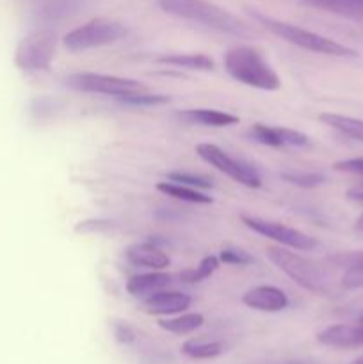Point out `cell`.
<instances>
[{
  "label": "cell",
  "mask_w": 363,
  "mask_h": 364,
  "mask_svg": "<svg viewBox=\"0 0 363 364\" xmlns=\"http://www.w3.org/2000/svg\"><path fill=\"white\" fill-rule=\"evenodd\" d=\"M157 6L171 16L199 23L203 27L221 32V34L241 39H251L260 36L258 31L253 28L251 25L209 0H157Z\"/></svg>",
  "instance_id": "1"
},
{
  "label": "cell",
  "mask_w": 363,
  "mask_h": 364,
  "mask_svg": "<svg viewBox=\"0 0 363 364\" xmlns=\"http://www.w3.org/2000/svg\"><path fill=\"white\" fill-rule=\"evenodd\" d=\"M248 13L249 16H251L253 20L258 21L263 28L273 32L278 38L285 39V41L290 43V45L299 46V48L331 57H349V59L358 57L356 50L349 48V46L342 45V43L338 41H333V39L326 38V36H320L317 34V32L308 31V28L299 27V25L288 23V21L276 20V18L258 13L256 9H248Z\"/></svg>",
  "instance_id": "2"
},
{
  "label": "cell",
  "mask_w": 363,
  "mask_h": 364,
  "mask_svg": "<svg viewBox=\"0 0 363 364\" xmlns=\"http://www.w3.org/2000/svg\"><path fill=\"white\" fill-rule=\"evenodd\" d=\"M224 70L233 80L260 91H278L281 80L262 53L253 46H235L224 53Z\"/></svg>",
  "instance_id": "3"
},
{
  "label": "cell",
  "mask_w": 363,
  "mask_h": 364,
  "mask_svg": "<svg viewBox=\"0 0 363 364\" xmlns=\"http://www.w3.org/2000/svg\"><path fill=\"white\" fill-rule=\"evenodd\" d=\"M267 258L281 270L287 274L292 281L299 284L305 290L313 291L319 295H330V284H327L326 276L322 270L310 262L305 256L290 251L285 247H267Z\"/></svg>",
  "instance_id": "4"
},
{
  "label": "cell",
  "mask_w": 363,
  "mask_h": 364,
  "mask_svg": "<svg viewBox=\"0 0 363 364\" xmlns=\"http://www.w3.org/2000/svg\"><path fill=\"white\" fill-rule=\"evenodd\" d=\"M127 34V27L121 21L110 18H95L68 32L63 43L70 52H85V50L112 45Z\"/></svg>",
  "instance_id": "5"
},
{
  "label": "cell",
  "mask_w": 363,
  "mask_h": 364,
  "mask_svg": "<svg viewBox=\"0 0 363 364\" xmlns=\"http://www.w3.org/2000/svg\"><path fill=\"white\" fill-rule=\"evenodd\" d=\"M57 50V34L52 28H39L20 41L14 63L23 71L48 70Z\"/></svg>",
  "instance_id": "6"
},
{
  "label": "cell",
  "mask_w": 363,
  "mask_h": 364,
  "mask_svg": "<svg viewBox=\"0 0 363 364\" xmlns=\"http://www.w3.org/2000/svg\"><path fill=\"white\" fill-rule=\"evenodd\" d=\"M196 153H198L199 159L205 160L206 164L216 167L217 171L226 174L228 178H231L237 183L244 185L248 188L262 187V178H260L258 171L255 167L246 164L244 160H238L235 156L228 155L219 146L210 144V142H201V144L196 146Z\"/></svg>",
  "instance_id": "7"
},
{
  "label": "cell",
  "mask_w": 363,
  "mask_h": 364,
  "mask_svg": "<svg viewBox=\"0 0 363 364\" xmlns=\"http://www.w3.org/2000/svg\"><path fill=\"white\" fill-rule=\"evenodd\" d=\"M66 85L80 92H96V95L121 96L127 92H135L146 89L141 82L134 78L117 77V75L103 73H73L66 77Z\"/></svg>",
  "instance_id": "8"
},
{
  "label": "cell",
  "mask_w": 363,
  "mask_h": 364,
  "mask_svg": "<svg viewBox=\"0 0 363 364\" xmlns=\"http://www.w3.org/2000/svg\"><path fill=\"white\" fill-rule=\"evenodd\" d=\"M242 223L253 230L255 233L262 235V237L269 238V240L278 242L280 245H285L288 249H295V251H312L317 247V240L310 235L302 233V231L295 230V228H288L285 224L274 223V220L260 219L255 215H241Z\"/></svg>",
  "instance_id": "9"
},
{
  "label": "cell",
  "mask_w": 363,
  "mask_h": 364,
  "mask_svg": "<svg viewBox=\"0 0 363 364\" xmlns=\"http://www.w3.org/2000/svg\"><path fill=\"white\" fill-rule=\"evenodd\" d=\"M248 137L258 144L270 146V148H285V146H295L302 148L310 142L308 135L299 130L283 127H269V124L256 123L248 130Z\"/></svg>",
  "instance_id": "10"
},
{
  "label": "cell",
  "mask_w": 363,
  "mask_h": 364,
  "mask_svg": "<svg viewBox=\"0 0 363 364\" xmlns=\"http://www.w3.org/2000/svg\"><path fill=\"white\" fill-rule=\"evenodd\" d=\"M191 297L182 291H157V294L149 295L141 302V309L148 315H178L189 309L191 306Z\"/></svg>",
  "instance_id": "11"
},
{
  "label": "cell",
  "mask_w": 363,
  "mask_h": 364,
  "mask_svg": "<svg viewBox=\"0 0 363 364\" xmlns=\"http://www.w3.org/2000/svg\"><path fill=\"white\" fill-rule=\"evenodd\" d=\"M242 302L251 309H258V311L265 313H278L287 309L288 297L280 288L269 287V284H260V287H255L246 291Z\"/></svg>",
  "instance_id": "12"
},
{
  "label": "cell",
  "mask_w": 363,
  "mask_h": 364,
  "mask_svg": "<svg viewBox=\"0 0 363 364\" xmlns=\"http://www.w3.org/2000/svg\"><path fill=\"white\" fill-rule=\"evenodd\" d=\"M317 341L320 345L333 348H356L363 347V323L358 326H330L317 334Z\"/></svg>",
  "instance_id": "13"
},
{
  "label": "cell",
  "mask_w": 363,
  "mask_h": 364,
  "mask_svg": "<svg viewBox=\"0 0 363 364\" xmlns=\"http://www.w3.org/2000/svg\"><path fill=\"white\" fill-rule=\"evenodd\" d=\"M128 262L135 267H146V269L162 270L169 267L171 259L160 247H157L152 242H141V244H132L125 251Z\"/></svg>",
  "instance_id": "14"
},
{
  "label": "cell",
  "mask_w": 363,
  "mask_h": 364,
  "mask_svg": "<svg viewBox=\"0 0 363 364\" xmlns=\"http://www.w3.org/2000/svg\"><path fill=\"white\" fill-rule=\"evenodd\" d=\"M171 284V276L166 272H148V274H137L132 276L127 281V291L132 297L146 299L149 295L157 294V291L166 290Z\"/></svg>",
  "instance_id": "15"
},
{
  "label": "cell",
  "mask_w": 363,
  "mask_h": 364,
  "mask_svg": "<svg viewBox=\"0 0 363 364\" xmlns=\"http://www.w3.org/2000/svg\"><path fill=\"white\" fill-rule=\"evenodd\" d=\"M177 117L189 124H201V127H212V128H223L231 127V124L238 123V117L230 112H223V110L216 109H187L177 112Z\"/></svg>",
  "instance_id": "16"
},
{
  "label": "cell",
  "mask_w": 363,
  "mask_h": 364,
  "mask_svg": "<svg viewBox=\"0 0 363 364\" xmlns=\"http://www.w3.org/2000/svg\"><path fill=\"white\" fill-rule=\"evenodd\" d=\"M82 6H84V0H41L38 4L36 14L39 20L57 21L75 14Z\"/></svg>",
  "instance_id": "17"
},
{
  "label": "cell",
  "mask_w": 363,
  "mask_h": 364,
  "mask_svg": "<svg viewBox=\"0 0 363 364\" xmlns=\"http://www.w3.org/2000/svg\"><path fill=\"white\" fill-rule=\"evenodd\" d=\"M305 2L317 9L330 11V13L363 23V0H305Z\"/></svg>",
  "instance_id": "18"
},
{
  "label": "cell",
  "mask_w": 363,
  "mask_h": 364,
  "mask_svg": "<svg viewBox=\"0 0 363 364\" xmlns=\"http://www.w3.org/2000/svg\"><path fill=\"white\" fill-rule=\"evenodd\" d=\"M157 191L162 192L164 196H169V198L184 203H194V205H212L214 203V199L209 194H205V192L198 191V188L185 187V185L180 183H174V181L169 180L157 183Z\"/></svg>",
  "instance_id": "19"
},
{
  "label": "cell",
  "mask_w": 363,
  "mask_h": 364,
  "mask_svg": "<svg viewBox=\"0 0 363 364\" xmlns=\"http://www.w3.org/2000/svg\"><path fill=\"white\" fill-rule=\"evenodd\" d=\"M157 60L160 64H169V66L174 68L198 71H210L216 66L212 57L205 55V53H171V55H160Z\"/></svg>",
  "instance_id": "20"
},
{
  "label": "cell",
  "mask_w": 363,
  "mask_h": 364,
  "mask_svg": "<svg viewBox=\"0 0 363 364\" xmlns=\"http://www.w3.org/2000/svg\"><path fill=\"white\" fill-rule=\"evenodd\" d=\"M319 119L322 121L324 124L333 128V130L340 132V134L347 135V137L354 139V141L363 142V119L351 116H342V114L333 112L320 114Z\"/></svg>",
  "instance_id": "21"
},
{
  "label": "cell",
  "mask_w": 363,
  "mask_h": 364,
  "mask_svg": "<svg viewBox=\"0 0 363 364\" xmlns=\"http://www.w3.org/2000/svg\"><path fill=\"white\" fill-rule=\"evenodd\" d=\"M203 323H205V318H203L201 313H180V316H174V318L159 320L160 329L171 334H178V336L194 333Z\"/></svg>",
  "instance_id": "22"
},
{
  "label": "cell",
  "mask_w": 363,
  "mask_h": 364,
  "mask_svg": "<svg viewBox=\"0 0 363 364\" xmlns=\"http://www.w3.org/2000/svg\"><path fill=\"white\" fill-rule=\"evenodd\" d=\"M226 350L223 341H199L189 340L182 347V354L191 359H214Z\"/></svg>",
  "instance_id": "23"
},
{
  "label": "cell",
  "mask_w": 363,
  "mask_h": 364,
  "mask_svg": "<svg viewBox=\"0 0 363 364\" xmlns=\"http://www.w3.org/2000/svg\"><path fill=\"white\" fill-rule=\"evenodd\" d=\"M120 103L127 107H155L169 103L171 98L167 95H157V92H146V89L135 92H127V95L116 96Z\"/></svg>",
  "instance_id": "24"
},
{
  "label": "cell",
  "mask_w": 363,
  "mask_h": 364,
  "mask_svg": "<svg viewBox=\"0 0 363 364\" xmlns=\"http://www.w3.org/2000/svg\"><path fill=\"white\" fill-rule=\"evenodd\" d=\"M221 259L217 256H205V258L199 262V265L196 269H187L180 274V279L187 284L201 283V281L209 279L217 269H219Z\"/></svg>",
  "instance_id": "25"
},
{
  "label": "cell",
  "mask_w": 363,
  "mask_h": 364,
  "mask_svg": "<svg viewBox=\"0 0 363 364\" xmlns=\"http://www.w3.org/2000/svg\"><path fill=\"white\" fill-rule=\"evenodd\" d=\"M281 180L301 188H315L326 183V176L322 173H310V171H287L281 173Z\"/></svg>",
  "instance_id": "26"
},
{
  "label": "cell",
  "mask_w": 363,
  "mask_h": 364,
  "mask_svg": "<svg viewBox=\"0 0 363 364\" xmlns=\"http://www.w3.org/2000/svg\"><path fill=\"white\" fill-rule=\"evenodd\" d=\"M167 180L174 181V183L185 185V187L192 188H201V191H206V188L214 187V181L210 178L201 176V174H192V173H182V171H173V173L167 174Z\"/></svg>",
  "instance_id": "27"
},
{
  "label": "cell",
  "mask_w": 363,
  "mask_h": 364,
  "mask_svg": "<svg viewBox=\"0 0 363 364\" xmlns=\"http://www.w3.org/2000/svg\"><path fill=\"white\" fill-rule=\"evenodd\" d=\"M330 262L333 263L337 269L354 270V272H363V251L358 252H340V255L331 256Z\"/></svg>",
  "instance_id": "28"
},
{
  "label": "cell",
  "mask_w": 363,
  "mask_h": 364,
  "mask_svg": "<svg viewBox=\"0 0 363 364\" xmlns=\"http://www.w3.org/2000/svg\"><path fill=\"white\" fill-rule=\"evenodd\" d=\"M219 259L226 265H237V267H246L253 263V256L248 251L238 247H226L221 251Z\"/></svg>",
  "instance_id": "29"
},
{
  "label": "cell",
  "mask_w": 363,
  "mask_h": 364,
  "mask_svg": "<svg viewBox=\"0 0 363 364\" xmlns=\"http://www.w3.org/2000/svg\"><path fill=\"white\" fill-rule=\"evenodd\" d=\"M335 171L340 173H351V174H362L363 176V159H345L338 160L333 164Z\"/></svg>",
  "instance_id": "30"
},
{
  "label": "cell",
  "mask_w": 363,
  "mask_h": 364,
  "mask_svg": "<svg viewBox=\"0 0 363 364\" xmlns=\"http://www.w3.org/2000/svg\"><path fill=\"white\" fill-rule=\"evenodd\" d=\"M110 226H112V223L107 219H91L78 224V226L75 228V231H77V233H95V231L109 230Z\"/></svg>",
  "instance_id": "31"
},
{
  "label": "cell",
  "mask_w": 363,
  "mask_h": 364,
  "mask_svg": "<svg viewBox=\"0 0 363 364\" xmlns=\"http://www.w3.org/2000/svg\"><path fill=\"white\" fill-rule=\"evenodd\" d=\"M114 338L117 343L128 345L135 340V331L127 322H116L114 323Z\"/></svg>",
  "instance_id": "32"
},
{
  "label": "cell",
  "mask_w": 363,
  "mask_h": 364,
  "mask_svg": "<svg viewBox=\"0 0 363 364\" xmlns=\"http://www.w3.org/2000/svg\"><path fill=\"white\" fill-rule=\"evenodd\" d=\"M347 198L351 199V201L363 203V181H362V183L352 185V187L349 188V191H347Z\"/></svg>",
  "instance_id": "33"
},
{
  "label": "cell",
  "mask_w": 363,
  "mask_h": 364,
  "mask_svg": "<svg viewBox=\"0 0 363 364\" xmlns=\"http://www.w3.org/2000/svg\"><path fill=\"white\" fill-rule=\"evenodd\" d=\"M354 230L358 231V233H363V213H362V215L358 217V220H356V224H354Z\"/></svg>",
  "instance_id": "34"
},
{
  "label": "cell",
  "mask_w": 363,
  "mask_h": 364,
  "mask_svg": "<svg viewBox=\"0 0 363 364\" xmlns=\"http://www.w3.org/2000/svg\"><path fill=\"white\" fill-rule=\"evenodd\" d=\"M351 364H363V358H358L356 361H352Z\"/></svg>",
  "instance_id": "35"
},
{
  "label": "cell",
  "mask_w": 363,
  "mask_h": 364,
  "mask_svg": "<svg viewBox=\"0 0 363 364\" xmlns=\"http://www.w3.org/2000/svg\"><path fill=\"white\" fill-rule=\"evenodd\" d=\"M359 323H363V315H362V316H359Z\"/></svg>",
  "instance_id": "36"
}]
</instances>
